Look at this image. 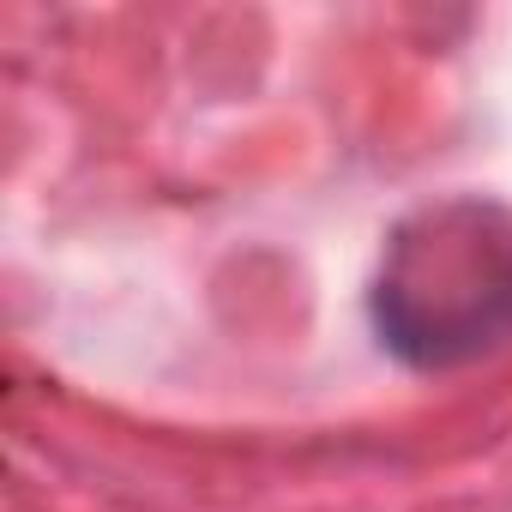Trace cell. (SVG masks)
<instances>
[{
    "label": "cell",
    "mask_w": 512,
    "mask_h": 512,
    "mask_svg": "<svg viewBox=\"0 0 512 512\" xmlns=\"http://www.w3.org/2000/svg\"><path fill=\"white\" fill-rule=\"evenodd\" d=\"M380 338L416 368H458L512 338V217L482 199L416 211L380 260Z\"/></svg>",
    "instance_id": "cell-1"
}]
</instances>
